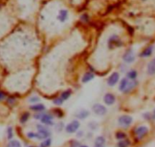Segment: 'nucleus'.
Returning a JSON list of instances; mask_svg holds the SVG:
<instances>
[{"mask_svg": "<svg viewBox=\"0 0 155 147\" xmlns=\"http://www.w3.org/2000/svg\"><path fill=\"white\" fill-rule=\"evenodd\" d=\"M118 122L121 127H128L133 122V118L129 115H122L118 119Z\"/></svg>", "mask_w": 155, "mask_h": 147, "instance_id": "7ed1b4c3", "label": "nucleus"}, {"mask_svg": "<svg viewBox=\"0 0 155 147\" xmlns=\"http://www.w3.org/2000/svg\"><path fill=\"white\" fill-rule=\"evenodd\" d=\"M152 119L155 120V109L154 110V111H153V114H152Z\"/></svg>", "mask_w": 155, "mask_h": 147, "instance_id": "f704fd0d", "label": "nucleus"}, {"mask_svg": "<svg viewBox=\"0 0 155 147\" xmlns=\"http://www.w3.org/2000/svg\"><path fill=\"white\" fill-rule=\"evenodd\" d=\"M79 147H88V146H79Z\"/></svg>", "mask_w": 155, "mask_h": 147, "instance_id": "e433bc0d", "label": "nucleus"}, {"mask_svg": "<svg viewBox=\"0 0 155 147\" xmlns=\"http://www.w3.org/2000/svg\"><path fill=\"white\" fill-rule=\"evenodd\" d=\"M152 52H153V46H150L148 47H147L146 49H145L143 51V52L141 53V57H150L151 54H152Z\"/></svg>", "mask_w": 155, "mask_h": 147, "instance_id": "dca6fc26", "label": "nucleus"}, {"mask_svg": "<svg viewBox=\"0 0 155 147\" xmlns=\"http://www.w3.org/2000/svg\"><path fill=\"white\" fill-rule=\"evenodd\" d=\"M80 127V122L79 121H73L69 124L66 125L65 127V131L69 133H75Z\"/></svg>", "mask_w": 155, "mask_h": 147, "instance_id": "20e7f679", "label": "nucleus"}, {"mask_svg": "<svg viewBox=\"0 0 155 147\" xmlns=\"http://www.w3.org/2000/svg\"><path fill=\"white\" fill-rule=\"evenodd\" d=\"M94 73H91V72H87V73H85V74L84 75V76H83L82 83H88V82L91 81L92 79H94Z\"/></svg>", "mask_w": 155, "mask_h": 147, "instance_id": "2eb2a0df", "label": "nucleus"}, {"mask_svg": "<svg viewBox=\"0 0 155 147\" xmlns=\"http://www.w3.org/2000/svg\"><path fill=\"white\" fill-rule=\"evenodd\" d=\"M129 142L128 140H121L118 143V147H128Z\"/></svg>", "mask_w": 155, "mask_h": 147, "instance_id": "393cba45", "label": "nucleus"}, {"mask_svg": "<svg viewBox=\"0 0 155 147\" xmlns=\"http://www.w3.org/2000/svg\"><path fill=\"white\" fill-rule=\"evenodd\" d=\"M53 103L56 105H63V99L62 98H56L53 100Z\"/></svg>", "mask_w": 155, "mask_h": 147, "instance_id": "c756f323", "label": "nucleus"}, {"mask_svg": "<svg viewBox=\"0 0 155 147\" xmlns=\"http://www.w3.org/2000/svg\"><path fill=\"white\" fill-rule=\"evenodd\" d=\"M116 139H123L126 137V135H125L123 132H118V133H116Z\"/></svg>", "mask_w": 155, "mask_h": 147, "instance_id": "bb28decb", "label": "nucleus"}, {"mask_svg": "<svg viewBox=\"0 0 155 147\" xmlns=\"http://www.w3.org/2000/svg\"><path fill=\"white\" fill-rule=\"evenodd\" d=\"M88 126L91 130H96L97 129V126H98V124H97L96 122H91V123H88Z\"/></svg>", "mask_w": 155, "mask_h": 147, "instance_id": "c85d7f7f", "label": "nucleus"}, {"mask_svg": "<svg viewBox=\"0 0 155 147\" xmlns=\"http://www.w3.org/2000/svg\"><path fill=\"white\" fill-rule=\"evenodd\" d=\"M68 16H69V13H68V11L67 10H60L59 11V16H58V19L62 22H64L65 21L67 20L68 18Z\"/></svg>", "mask_w": 155, "mask_h": 147, "instance_id": "f8f14e48", "label": "nucleus"}, {"mask_svg": "<svg viewBox=\"0 0 155 147\" xmlns=\"http://www.w3.org/2000/svg\"><path fill=\"white\" fill-rule=\"evenodd\" d=\"M28 137L30 139H38V134L37 133H34V132H29L27 134Z\"/></svg>", "mask_w": 155, "mask_h": 147, "instance_id": "a878e982", "label": "nucleus"}, {"mask_svg": "<svg viewBox=\"0 0 155 147\" xmlns=\"http://www.w3.org/2000/svg\"><path fill=\"white\" fill-rule=\"evenodd\" d=\"M148 133V128L145 126H141L137 127L135 130V133L138 139H141L147 135Z\"/></svg>", "mask_w": 155, "mask_h": 147, "instance_id": "39448f33", "label": "nucleus"}, {"mask_svg": "<svg viewBox=\"0 0 155 147\" xmlns=\"http://www.w3.org/2000/svg\"><path fill=\"white\" fill-rule=\"evenodd\" d=\"M39 101H40V98L37 96H33L29 99V101L30 103H37Z\"/></svg>", "mask_w": 155, "mask_h": 147, "instance_id": "cd10ccee", "label": "nucleus"}, {"mask_svg": "<svg viewBox=\"0 0 155 147\" xmlns=\"http://www.w3.org/2000/svg\"><path fill=\"white\" fill-rule=\"evenodd\" d=\"M106 143L105 138L103 137H98L94 141V147H103Z\"/></svg>", "mask_w": 155, "mask_h": 147, "instance_id": "4468645a", "label": "nucleus"}, {"mask_svg": "<svg viewBox=\"0 0 155 147\" xmlns=\"http://www.w3.org/2000/svg\"><path fill=\"white\" fill-rule=\"evenodd\" d=\"M116 98L115 96L111 94V93H107L106 95H104V98H103V101L106 105H112L115 103Z\"/></svg>", "mask_w": 155, "mask_h": 147, "instance_id": "1a4fd4ad", "label": "nucleus"}, {"mask_svg": "<svg viewBox=\"0 0 155 147\" xmlns=\"http://www.w3.org/2000/svg\"><path fill=\"white\" fill-rule=\"evenodd\" d=\"M29 117H30V114L29 113H24V114L21 116V123H25V122H27L28 121V120Z\"/></svg>", "mask_w": 155, "mask_h": 147, "instance_id": "b1692460", "label": "nucleus"}, {"mask_svg": "<svg viewBox=\"0 0 155 147\" xmlns=\"http://www.w3.org/2000/svg\"><path fill=\"white\" fill-rule=\"evenodd\" d=\"M51 143H52V139L50 138H47L44 141L40 143V147H50L51 146Z\"/></svg>", "mask_w": 155, "mask_h": 147, "instance_id": "4be33fe9", "label": "nucleus"}, {"mask_svg": "<svg viewBox=\"0 0 155 147\" xmlns=\"http://www.w3.org/2000/svg\"><path fill=\"white\" fill-rule=\"evenodd\" d=\"M5 97H6V95H5L3 93L0 92V100H2L3 98H5Z\"/></svg>", "mask_w": 155, "mask_h": 147, "instance_id": "72a5a7b5", "label": "nucleus"}, {"mask_svg": "<svg viewBox=\"0 0 155 147\" xmlns=\"http://www.w3.org/2000/svg\"><path fill=\"white\" fill-rule=\"evenodd\" d=\"M28 147H37V146H28Z\"/></svg>", "mask_w": 155, "mask_h": 147, "instance_id": "4c0bfd02", "label": "nucleus"}, {"mask_svg": "<svg viewBox=\"0 0 155 147\" xmlns=\"http://www.w3.org/2000/svg\"><path fill=\"white\" fill-rule=\"evenodd\" d=\"M93 111L97 115H104L107 114V108L101 104H94L92 107Z\"/></svg>", "mask_w": 155, "mask_h": 147, "instance_id": "423d86ee", "label": "nucleus"}, {"mask_svg": "<svg viewBox=\"0 0 155 147\" xmlns=\"http://www.w3.org/2000/svg\"><path fill=\"white\" fill-rule=\"evenodd\" d=\"M136 85H137V83H136V82H129L126 88H125V89L123 91V92H129L132 89H134V88L136 86Z\"/></svg>", "mask_w": 155, "mask_h": 147, "instance_id": "6ab92c4d", "label": "nucleus"}, {"mask_svg": "<svg viewBox=\"0 0 155 147\" xmlns=\"http://www.w3.org/2000/svg\"><path fill=\"white\" fill-rule=\"evenodd\" d=\"M90 115V112L88 111H87L85 109H81V110H79L77 111L76 113L75 114V116L77 118L81 119V120H83V119H85L88 117Z\"/></svg>", "mask_w": 155, "mask_h": 147, "instance_id": "9b49d317", "label": "nucleus"}, {"mask_svg": "<svg viewBox=\"0 0 155 147\" xmlns=\"http://www.w3.org/2000/svg\"><path fill=\"white\" fill-rule=\"evenodd\" d=\"M43 114H35L34 115V118L40 119V118L42 117Z\"/></svg>", "mask_w": 155, "mask_h": 147, "instance_id": "473e14b6", "label": "nucleus"}, {"mask_svg": "<svg viewBox=\"0 0 155 147\" xmlns=\"http://www.w3.org/2000/svg\"><path fill=\"white\" fill-rule=\"evenodd\" d=\"M128 83H129V80L126 79V78H124L122 80L120 81V84H119V89L120 91H124L126 88L127 85H128Z\"/></svg>", "mask_w": 155, "mask_h": 147, "instance_id": "a211bd4d", "label": "nucleus"}, {"mask_svg": "<svg viewBox=\"0 0 155 147\" xmlns=\"http://www.w3.org/2000/svg\"><path fill=\"white\" fill-rule=\"evenodd\" d=\"M6 147H21V144L18 140L13 139V140L9 141V143H8V145Z\"/></svg>", "mask_w": 155, "mask_h": 147, "instance_id": "aec40b11", "label": "nucleus"}, {"mask_svg": "<svg viewBox=\"0 0 155 147\" xmlns=\"http://www.w3.org/2000/svg\"><path fill=\"white\" fill-rule=\"evenodd\" d=\"M30 110H32V111H44L45 110V106L43 104H37V105H32V106H30Z\"/></svg>", "mask_w": 155, "mask_h": 147, "instance_id": "f3484780", "label": "nucleus"}, {"mask_svg": "<svg viewBox=\"0 0 155 147\" xmlns=\"http://www.w3.org/2000/svg\"><path fill=\"white\" fill-rule=\"evenodd\" d=\"M123 60L127 63H131L135 60V55L132 50H128L125 54L123 55Z\"/></svg>", "mask_w": 155, "mask_h": 147, "instance_id": "6e6552de", "label": "nucleus"}, {"mask_svg": "<svg viewBox=\"0 0 155 147\" xmlns=\"http://www.w3.org/2000/svg\"><path fill=\"white\" fill-rule=\"evenodd\" d=\"M147 73L149 75L155 74V58L150 61L147 65Z\"/></svg>", "mask_w": 155, "mask_h": 147, "instance_id": "ddd939ff", "label": "nucleus"}, {"mask_svg": "<svg viewBox=\"0 0 155 147\" xmlns=\"http://www.w3.org/2000/svg\"><path fill=\"white\" fill-rule=\"evenodd\" d=\"M37 130H38V139H46L47 138L50 137V136L51 135L50 131L49 130V129L45 126H43V125H37Z\"/></svg>", "mask_w": 155, "mask_h": 147, "instance_id": "f257e3e1", "label": "nucleus"}, {"mask_svg": "<svg viewBox=\"0 0 155 147\" xmlns=\"http://www.w3.org/2000/svg\"><path fill=\"white\" fill-rule=\"evenodd\" d=\"M123 45V42L116 34L111 36L108 40V46L110 49H113L116 47H119Z\"/></svg>", "mask_w": 155, "mask_h": 147, "instance_id": "f03ea898", "label": "nucleus"}, {"mask_svg": "<svg viewBox=\"0 0 155 147\" xmlns=\"http://www.w3.org/2000/svg\"><path fill=\"white\" fill-rule=\"evenodd\" d=\"M119 74L118 73H113L110 76L107 80V84L110 86H114L117 83V82L119 81Z\"/></svg>", "mask_w": 155, "mask_h": 147, "instance_id": "0eeeda50", "label": "nucleus"}, {"mask_svg": "<svg viewBox=\"0 0 155 147\" xmlns=\"http://www.w3.org/2000/svg\"><path fill=\"white\" fill-rule=\"evenodd\" d=\"M13 137V133H12V127H9L8 129V138L9 139H11Z\"/></svg>", "mask_w": 155, "mask_h": 147, "instance_id": "7c9ffc66", "label": "nucleus"}, {"mask_svg": "<svg viewBox=\"0 0 155 147\" xmlns=\"http://www.w3.org/2000/svg\"><path fill=\"white\" fill-rule=\"evenodd\" d=\"M81 136H82V132H81H81H79V133H78V134H77V137H81Z\"/></svg>", "mask_w": 155, "mask_h": 147, "instance_id": "c9c22d12", "label": "nucleus"}, {"mask_svg": "<svg viewBox=\"0 0 155 147\" xmlns=\"http://www.w3.org/2000/svg\"><path fill=\"white\" fill-rule=\"evenodd\" d=\"M63 123H59L58 124L56 125V130L57 131H59L60 132L62 130H63Z\"/></svg>", "mask_w": 155, "mask_h": 147, "instance_id": "2f4dec72", "label": "nucleus"}, {"mask_svg": "<svg viewBox=\"0 0 155 147\" xmlns=\"http://www.w3.org/2000/svg\"><path fill=\"white\" fill-rule=\"evenodd\" d=\"M137 72L135 70H131L130 72H129L128 73V78L130 79H132V80H134V79H136V77H137Z\"/></svg>", "mask_w": 155, "mask_h": 147, "instance_id": "5701e85b", "label": "nucleus"}, {"mask_svg": "<svg viewBox=\"0 0 155 147\" xmlns=\"http://www.w3.org/2000/svg\"><path fill=\"white\" fill-rule=\"evenodd\" d=\"M71 95H72V92L69 89V90L65 91V92H63L62 93L61 98H62L63 100H67L68 98H69V97L71 96Z\"/></svg>", "mask_w": 155, "mask_h": 147, "instance_id": "412c9836", "label": "nucleus"}, {"mask_svg": "<svg viewBox=\"0 0 155 147\" xmlns=\"http://www.w3.org/2000/svg\"><path fill=\"white\" fill-rule=\"evenodd\" d=\"M52 119H53V116L49 114H43L42 117L40 118V121L43 123H44L46 125H52Z\"/></svg>", "mask_w": 155, "mask_h": 147, "instance_id": "9d476101", "label": "nucleus"}, {"mask_svg": "<svg viewBox=\"0 0 155 147\" xmlns=\"http://www.w3.org/2000/svg\"><path fill=\"white\" fill-rule=\"evenodd\" d=\"M142 1H145V0H142Z\"/></svg>", "mask_w": 155, "mask_h": 147, "instance_id": "58836bf2", "label": "nucleus"}]
</instances>
